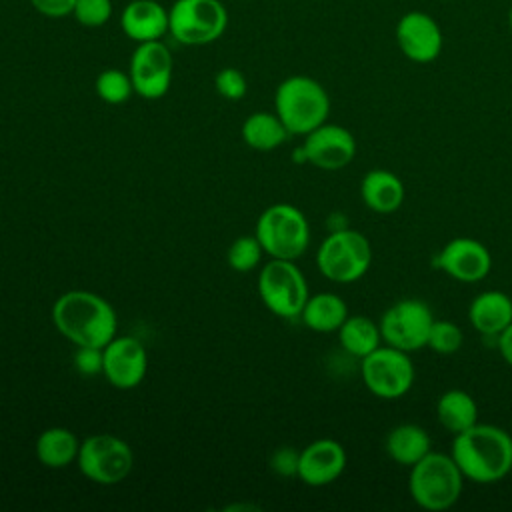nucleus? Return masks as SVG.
<instances>
[{"label": "nucleus", "mask_w": 512, "mask_h": 512, "mask_svg": "<svg viewBox=\"0 0 512 512\" xmlns=\"http://www.w3.org/2000/svg\"><path fill=\"white\" fill-rule=\"evenodd\" d=\"M52 324L76 348H104L118 334L114 306L100 294L88 290L60 294L52 304Z\"/></svg>", "instance_id": "obj_1"}, {"label": "nucleus", "mask_w": 512, "mask_h": 512, "mask_svg": "<svg viewBox=\"0 0 512 512\" xmlns=\"http://www.w3.org/2000/svg\"><path fill=\"white\" fill-rule=\"evenodd\" d=\"M450 456L466 480L494 484L512 470V436L500 426L476 422L454 436Z\"/></svg>", "instance_id": "obj_2"}, {"label": "nucleus", "mask_w": 512, "mask_h": 512, "mask_svg": "<svg viewBox=\"0 0 512 512\" xmlns=\"http://www.w3.org/2000/svg\"><path fill=\"white\" fill-rule=\"evenodd\" d=\"M274 112L290 136H306L328 120L330 96L312 76L294 74L278 84L274 92Z\"/></svg>", "instance_id": "obj_3"}, {"label": "nucleus", "mask_w": 512, "mask_h": 512, "mask_svg": "<svg viewBox=\"0 0 512 512\" xmlns=\"http://www.w3.org/2000/svg\"><path fill=\"white\" fill-rule=\"evenodd\" d=\"M464 480V474L450 454L432 450L414 466H410L408 492L420 508L442 512L458 502L462 496Z\"/></svg>", "instance_id": "obj_4"}, {"label": "nucleus", "mask_w": 512, "mask_h": 512, "mask_svg": "<svg viewBox=\"0 0 512 512\" xmlns=\"http://www.w3.org/2000/svg\"><path fill=\"white\" fill-rule=\"evenodd\" d=\"M254 234L270 258L298 260L310 244V224L304 212L288 202L264 208Z\"/></svg>", "instance_id": "obj_5"}, {"label": "nucleus", "mask_w": 512, "mask_h": 512, "mask_svg": "<svg viewBox=\"0 0 512 512\" xmlns=\"http://www.w3.org/2000/svg\"><path fill=\"white\" fill-rule=\"evenodd\" d=\"M372 264L368 238L352 228L332 230L318 246L316 266L324 278L336 284L360 280Z\"/></svg>", "instance_id": "obj_6"}, {"label": "nucleus", "mask_w": 512, "mask_h": 512, "mask_svg": "<svg viewBox=\"0 0 512 512\" xmlns=\"http://www.w3.org/2000/svg\"><path fill=\"white\" fill-rule=\"evenodd\" d=\"M256 288L262 304L280 318L300 316L310 298L308 282L296 260L270 258L258 272Z\"/></svg>", "instance_id": "obj_7"}, {"label": "nucleus", "mask_w": 512, "mask_h": 512, "mask_svg": "<svg viewBox=\"0 0 512 512\" xmlns=\"http://www.w3.org/2000/svg\"><path fill=\"white\" fill-rule=\"evenodd\" d=\"M228 26V12L220 0H176L168 8V34L184 46L216 42Z\"/></svg>", "instance_id": "obj_8"}, {"label": "nucleus", "mask_w": 512, "mask_h": 512, "mask_svg": "<svg viewBox=\"0 0 512 512\" xmlns=\"http://www.w3.org/2000/svg\"><path fill=\"white\" fill-rule=\"evenodd\" d=\"M76 464L88 480L112 486L132 472L134 452L122 438L100 432L80 442Z\"/></svg>", "instance_id": "obj_9"}, {"label": "nucleus", "mask_w": 512, "mask_h": 512, "mask_svg": "<svg viewBox=\"0 0 512 512\" xmlns=\"http://www.w3.org/2000/svg\"><path fill=\"white\" fill-rule=\"evenodd\" d=\"M362 382L370 394L382 400H396L404 396L416 378L410 352L394 346H378L360 360Z\"/></svg>", "instance_id": "obj_10"}, {"label": "nucleus", "mask_w": 512, "mask_h": 512, "mask_svg": "<svg viewBox=\"0 0 512 512\" xmlns=\"http://www.w3.org/2000/svg\"><path fill=\"white\" fill-rule=\"evenodd\" d=\"M434 316L420 298H402L394 302L380 318L382 342L404 352H416L428 344Z\"/></svg>", "instance_id": "obj_11"}, {"label": "nucleus", "mask_w": 512, "mask_h": 512, "mask_svg": "<svg viewBox=\"0 0 512 512\" xmlns=\"http://www.w3.org/2000/svg\"><path fill=\"white\" fill-rule=\"evenodd\" d=\"M172 68V54L162 40L136 44L128 66L134 92L146 100L162 98L172 84Z\"/></svg>", "instance_id": "obj_12"}, {"label": "nucleus", "mask_w": 512, "mask_h": 512, "mask_svg": "<svg viewBox=\"0 0 512 512\" xmlns=\"http://www.w3.org/2000/svg\"><path fill=\"white\" fill-rule=\"evenodd\" d=\"M356 156V138L340 124L324 122L306 134L304 144L294 150L296 162H310L322 170H340Z\"/></svg>", "instance_id": "obj_13"}, {"label": "nucleus", "mask_w": 512, "mask_h": 512, "mask_svg": "<svg viewBox=\"0 0 512 512\" xmlns=\"http://www.w3.org/2000/svg\"><path fill=\"white\" fill-rule=\"evenodd\" d=\"M396 44L400 52L414 64H430L434 62L444 46L442 28L426 12L410 10L400 16L394 28Z\"/></svg>", "instance_id": "obj_14"}, {"label": "nucleus", "mask_w": 512, "mask_h": 512, "mask_svg": "<svg viewBox=\"0 0 512 512\" xmlns=\"http://www.w3.org/2000/svg\"><path fill=\"white\" fill-rule=\"evenodd\" d=\"M434 264L450 278L466 284L480 282L492 268L490 250L476 238H452L438 254Z\"/></svg>", "instance_id": "obj_15"}, {"label": "nucleus", "mask_w": 512, "mask_h": 512, "mask_svg": "<svg viewBox=\"0 0 512 512\" xmlns=\"http://www.w3.org/2000/svg\"><path fill=\"white\" fill-rule=\"evenodd\" d=\"M148 370V354L134 336H114L104 346L102 374L118 390L136 388Z\"/></svg>", "instance_id": "obj_16"}, {"label": "nucleus", "mask_w": 512, "mask_h": 512, "mask_svg": "<svg viewBox=\"0 0 512 512\" xmlns=\"http://www.w3.org/2000/svg\"><path fill=\"white\" fill-rule=\"evenodd\" d=\"M346 468V450L338 440L318 438L300 450L298 478L308 486H328Z\"/></svg>", "instance_id": "obj_17"}, {"label": "nucleus", "mask_w": 512, "mask_h": 512, "mask_svg": "<svg viewBox=\"0 0 512 512\" xmlns=\"http://www.w3.org/2000/svg\"><path fill=\"white\" fill-rule=\"evenodd\" d=\"M122 32L134 40H162L168 34V10L156 0H132L120 14Z\"/></svg>", "instance_id": "obj_18"}, {"label": "nucleus", "mask_w": 512, "mask_h": 512, "mask_svg": "<svg viewBox=\"0 0 512 512\" xmlns=\"http://www.w3.org/2000/svg\"><path fill=\"white\" fill-rule=\"evenodd\" d=\"M402 180L384 168H374L364 174L360 182V198L364 206L376 214H392L404 204Z\"/></svg>", "instance_id": "obj_19"}, {"label": "nucleus", "mask_w": 512, "mask_h": 512, "mask_svg": "<svg viewBox=\"0 0 512 512\" xmlns=\"http://www.w3.org/2000/svg\"><path fill=\"white\" fill-rule=\"evenodd\" d=\"M472 328L484 336H498L512 322V298L500 290L480 292L468 308Z\"/></svg>", "instance_id": "obj_20"}, {"label": "nucleus", "mask_w": 512, "mask_h": 512, "mask_svg": "<svg viewBox=\"0 0 512 512\" xmlns=\"http://www.w3.org/2000/svg\"><path fill=\"white\" fill-rule=\"evenodd\" d=\"M386 454L390 460H394L400 466H414L418 460H422L428 452H432V440L430 434L412 422H404L394 426L384 442Z\"/></svg>", "instance_id": "obj_21"}, {"label": "nucleus", "mask_w": 512, "mask_h": 512, "mask_svg": "<svg viewBox=\"0 0 512 512\" xmlns=\"http://www.w3.org/2000/svg\"><path fill=\"white\" fill-rule=\"evenodd\" d=\"M300 318L306 328L314 332H338L348 318V306L342 296L334 292H320L306 300Z\"/></svg>", "instance_id": "obj_22"}, {"label": "nucleus", "mask_w": 512, "mask_h": 512, "mask_svg": "<svg viewBox=\"0 0 512 512\" xmlns=\"http://www.w3.org/2000/svg\"><path fill=\"white\" fill-rule=\"evenodd\" d=\"M436 416L440 426L456 436L478 422V404L468 392L452 388L438 398Z\"/></svg>", "instance_id": "obj_23"}, {"label": "nucleus", "mask_w": 512, "mask_h": 512, "mask_svg": "<svg viewBox=\"0 0 512 512\" xmlns=\"http://www.w3.org/2000/svg\"><path fill=\"white\" fill-rule=\"evenodd\" d=\"M36 458L46 468H66L78 458L80 440L64 426L46 428L36 440Z\"/></svg>", "instance_id": "obj_24"}, {"label": "nucleus", "mask_w": 512, "mask_h": 512, "mask_svg": "<svg viewBox=\"0 0 512 512\" xmlns=\"http://www.w3.org/2000/svg\"><path fill=\"white\" fill-rule=\"evenodd\" d=\"M338 340L346 354L362 360L378 346H382L380 324L362 314H348V318L338 328Z\"/></svg>", "instance_id": "obj_25"}, {"label": "nucleus", "mask_w": 512, "mask_h": 512, "mask_svg": "<svg viewBox=\"0 0 512 512\" xmlns=\"http://www.w3.org/2000/svg\"><path fill=\"white\" fill-rule=\"evenodd\" d=\"M242 140L246 146L260 150V152H270L286 142L290 132L282 124L276 112H254L250 114L240 128Z\"/></svg>", "instance_id": "obj_26"}, {"label": "nucleus", "mask_w": 512, "mask_h": 512, "mask_svg": "<svg viewBox=\"0 0 512 512\" xmlns=\"http://www.w3.org/2000/svg\"><path fill=\"white\" fill-rule=\"evenodd\" d=\"M94 88H96V94L102 102L106 104H124L132 94H134V86H132V80H130V74L128 72H122L118 68H108V70H102L98 76H96V82H94Z\"/></svg>", "instance_id": "obj_27"}, {"label": "nucleus", "mask_w": 512, "mask_h": 512, "mask_svg": "<svg viewBox=\"0 0 512 512\" xmlns=\"http://www.w3.org/2000/svg\"><path fill=\"white\" fill-rule=\"evenodd\" d=\"M262 254H264V248L258 242L256 234H252V236L246 234V236H238L230 244V248L226 252V262L236 272H250L260 264Z\"/></svg>", "instance_id": "obj_28"}, {"label": "nucleus", "mask_w": 512, "mask_h": 512, "mask_svg": "<svg viewBox=\"0 0 512 512\" xmlns=\"http://www.w3.org/2000/svg\"><path fill=\"white\" fill-rule=\"evenodd\" d=\"M464 344V334L456 322L434 320L428 334V348L440 356L456 354Z\"/></svg>", "instance_id": "obj_29"}, {"label": "nucleus", "mask_w": 512, "mask_h": 512, "mask_svg": "<svg viewBox=\"0 0 512 512\" xmlns=\"http://www.w3.org/2000/svg\"><path fill=\"white\" fill-rule=\"evenodd\" d=\"M72 16L86 28H100L112 16V0H76Z\"/></svg>", "instance_id": "obj_30"}, {"label": "nucleus", "mask_w": 512, "mask_h": 512, "mask_svg": "<svg viewBox=\"0 0 512 512\" xmlns=\"http://www.w3.org/2000/svg\"><path fill=\"white\" fill-rule=\"evenodd\" d=\"M214 86L218 90V94L226 100H242L248 92V82L246 76L238 70V68H222L216 78H214Z\"/></svg>", "instance_id": "obj_31"}, {"label": "nucleus", "mask_w": 512, "mask_h": 512, "mask_svg": "<svg viewBox=\"0 0 512 512\" xmlns=\"http://www.w3.org/2000/svg\"><path fill=\"white\" fill-rule=\"evenodd\" d=\"M72 362H74L76 370L80 374H84V376L102 374V368H104V348L78 346Z\"/></svg>", "instance_id": "obj_32"}, {"label": "nucleus", "mask_w": 512, "mask_h": 512, "mask_svg": "<svg viewBox=\"0 0 512 512\" xmlns=\"http://www.w3.org/2000/svg\"><path fill=\"white\" fill-rule=\"evenodd\" d=\"M298 460H300V452H296L292 446H282L272 452L270 468L278 476L292 478V476H298Z\"/></svg>", "instance_id": "obj_33"}, {"label": "nucleus", "mask_w": 512, "mask_h": 512, "mask_svg": "<svg viewBox=\"0 0 512 512\" xmlns=\"http://www.w3.org/2000/svg\"><path fill=\"white\" fill-rule=\"evenodd\" d=\"M36 12L48 18H64L74 12L76 0H30Z\"/></svg>", "instance_id": "obj_34"}, {"label": "nucleus", "mask_w": 512, "mask_h": 512, "mask_svg": "<svg viewBox=\"0 0 512 512\" xmlns=\"http://www.w3.org/2000/svg\"><path fill=\"white\" fill-rule=\"evenodd\" d=\"M498 338V350L504 362L512 368V322L496 336Z\"/></svg>", "instance_id": "obj_35"}, {"label": "nucleus", "mask_w": 512, "mask_h": 512, "mask_svg": "<svg viewBox=\"0 0 512 512\" xmlns=\"http://www.w3.org/2000/svg\"><path fill=\"white\" fill-rule=\"evenodd\" d=\"M508 26H510V30H512V8H510V12H508Z\"/></svg>", "instance_id": "obj_36"}, {"label": "nucleus", "mask_w": 512, "mask_h": 512, "mask_svg": "<svg viewBox=\"0 0 512 512\" xmlns=\"http://www.w3.org/2000/svg\"><path fill=\"white\" fill-rule=\"evenodd\" d=\"M444 2H452V0H444Z\"/></svg>", "instance_id": "obj_37"}]
</instances>
